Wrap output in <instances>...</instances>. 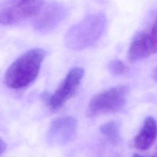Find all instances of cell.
I'll return each mask as SVG.
<instances>
[{
	"label": "cell",
	"instance_id": "cell-5",
	"mask_svg": "<svg viewBox=\"0 0 157 157\" xmlns=\"http://www.w3.org/2000/svg\"><path fill=\"white\" fill-rule=\"evenodd\" d=\"M157 52V12L151 27L134 36L129 46L128 58L130 62H136Z\"/></svg>",
	"mask_w": 157,
	"mask_h": 157
},
{
	"label": "cell",
	"instance_id": "cell-4",
	"mask_svg": "<svg viewBox=\"0 0 157 157\" xmlns=\"http://www.w3.org/2000/svg\"><path fill=\"white\" fill-rule=\"evenodd\" d=\"M43 0H7L0 7V25H7L37 16L42 10Z\"/></svg>",
	"mask_w": 157,
	"mask_h": 157
},
{
	"label": "cell",
	"instance_id": "cell-1",
	"mask_svg": "<svg viewBox=\"0 0 157 157\" xmlns=\"http://www.w3.org/2000/svg\"><path fill=\"white\" fill-rule=\"evenodd\" d=\"M46 52L39 48L28 50L16 59L7 68L4 75L6 85L20 90L30 85L37 78Z\"/></svg>",
	"mask_w": 157,
	"mask_h": 157
},
{
	"label": "cell",
	"instance_id": "cell-13",
	"mask_svg": "<svg viewBox=\"0 0 157 157\" xmlns=\"http://www.w3.org/2000/svg\"><path fill=\"white\" fill-rule=\"evenodd\" d=\"M132 157H157V156L154 153L153 155H150V156H144V155H142L138 153H134Z\"/></svg>",
	"mask_w": 157,
	"mask_h": 157
},
{
	"label": "cell",
	"instance_id": "cell-9",
	"mask_svg": "<svg viewBox=\"0 0 157 157\" xmlns=\"http://www.w3.org/2000/svg\"><path fill=\"white\" fill-rule=\"evenodd\" d=\"M61 9L56 4L50 5L35 20L34 25L38 30H48L55 26L61 17Z\"/></svg>",
	"mask_w": 157,
	"mask_h": 157
},
{
	"label": "cell",
	"instance_id": "cell-6",
	"mask_svg": "<svg viewBox=\"0 0 157 157\" xmlns=\"http://www.w3.org/2000/svg\"><path fill=\"white\" fill-rule=\"evenodd\" d=\"M84 75V70L79 67L72 68L55 92L48 98L51 110H57L64 105L76 93Z\"/></svg>",
	"mask_w": 157,
	"mask_h": 157
},
{
	"label": "cell",
	"instance_id": "cell-3",
	"mask_svg": "<svg viewBox=\"0 0 157 157\" xmlns=\"http://www.w3.org/2000/svg\"><path fill=\"white\" fill-rule=\"evenodd\" d=\"M128 91L126 86L120 85L96 94L88 103L86 109L87 116L93 118L120 111L126 104Z\"/></svg>",
	"mask_w": 157,
	"mask_h": 157
},
{
	"label": "cell",
	"instance_id": "cell-12",
	"mask_svg": "<svg viewBox=\"0 0 157 157\" xmlns=\"http://www.w3.org/2000/svg\"><path fill=\"white\" fill-rule=\"evenodd\" d=\"M7 148V145L5 142L0 137V156L5 151Z\"/></svg>",
	"mask_w": 157,
	"mask_h": 157
},
{
	"label": "cell",
	"instance_id": "cell-10",
	"mask_svg": "<svg viewBox=\"0 0 157 157\" xmlns=\"http://www.w3.org/2000/svg\"><path fill=\"white\" fill-rule=\"evenodd\" d=\"M100 131L112 144H117L120 140L119 125L115 121H110L102 124L100 127Z\"/></svg>",
	"mask_w": 157,
	"mask_h": 157
},
{
	"label": "cell",
	"instance_id": "cell-2",
	"mask_svg": "<svg viewBox=\"0 0 157 157\" xmlns=\"http://www.w3.org/2000/svg\"><path fill=\"white\" fill-rule=\"evenodd\" d=\"M106 24L104 14L88 15L67 31L65 43L73 50H82L96 43L101 36Z\"/></svg>",
	"mask_w": 157,
	"mask_h": 157
},
{
	"label": "cell",
	"instance_id": "cell-15",
	"mask_svg": "<svg viewBox=\"0 0 157 157\" xmlns=\"http://www.w3.org/2000/svg\"><path fill=\"white\" fill-rule=\"evenodd\" d=\"M155 154L157 156V147H156V150H155Z\"/></svg>",
	"mask_w": 157,
	"mask_h": 157
},
{
	"label": "cell",
	"instance_id": "cell-11",
	"mask_svg": "<svg viewBox=\"0 0 157 157\" xmlns=\"http://www.w3.org/2000/svg\"><path fill=\"white\" fill-rule=\"evenodd\" d=\"M108 69L112 74L115 75H123L127 73L129 70L128 66L118 59L110 61L108 64Z\"/></svg>",
	"mask_w": 157,
	"mask_h": 157
},
{
	"label": "cell",
	"instance_id": "cell-8",
	"mask_svg": "<svg viewBox=\"0 0 157 157\" xmlns=\"http://www.w3.org/2000/svg\"><path fill=\"white\" fill-rule=\"evenodd\" d=\"M157 137V123L151 116L147 117L134 140L135 147L141 151L149 149Z\"/></svg>",
	"mask_w": 157,
	"mask_h": 157
},
{
	"label": "cell",
	"instance_id": "cell-14",
	"mask_svg": "<svg viewBox=\"0 0 157 157\" xmlns=\"http://www.w3.org/2000/svg\"><path fill=\"white\" fill-rule=\"evenodd\" d=\"M152 77H153V80L157 82V68L154 71V72L153 73Z\"/></svg>",
	"mask_w": 157,
	"mask_h": 157
},
{
	"label": "cell",
	"instance_id": "cell-7",
	"mask_svg": "<svg viewBox=\"0 0 157 157\" xmlns=\"http://www.w3.org/2000/svg\"><path fill=\"white\" fill-rule=\"evenodd\" d=\"M77 121L71 116L53 120L47 132L46 140L49 145L61 146L67 144L75 137Z\"/></svg>",
	"mask_w": 157,
	"mask_h": 157
}]
</instances>
